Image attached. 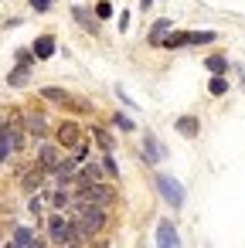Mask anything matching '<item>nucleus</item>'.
I'll return each instance as SVG.
<instances>
[{"label":"nucleus","instance_id":"8","mask_svg":"<svg viewBox=\"0 0 245 248\" xmlns=\"http://www.w3.org/2000/svg\"><path fill=\"white\" fill-rule=\"evenodd\" d=\"M106 173H102V167H96V163H89V160H82L79 163V170H75V187L79 184H96V180H102Z\"/></svg>","mask_w":245,"mask_h":248},{"label":"nucleus","instance_id":"25","mask_svg":"<svg viewBox=\"0 0 245 248\" xmlns=\"http://www.w3.org/2000/svg\"><path fill=\"white\" fill-rule=\"evenodd\" d=\"M102 173H106V177H113V180L119 177V167H116V160H113V156H106V160H102Z\"/></svg>","mask_w":245,"mask_h":248},{"label":"nucleus","instance_id":"16","mask_svg":"<svg viewBox=\"0 0 245 248\" xmlns=\"http://www.w3.org/2000/svg\"><path fill=\"white\" fill-rule=\"evenodd\" d=\"M72 17H75V24H82L89 34H99V21H96L85 7H72Z\"/></svg>","mask_w":245,"mask_h":248},{"label":"nucleus","instance_id":"19","mask_svg":"<svg viewBox=\"0 0 245 248\" xmlns=\"http://www.w3.org/2000/svg\"><path fill=\"white\" fill-rule=\"evenodd\" d=\"M204 68H208L211 75H225V72H228V58H225V55H208V58H204Z\"/></svg>","mask_w":245,"mask_h":248},{"label":"nucleus","instance_id":"3","mask_svg":"<svg viewBox=\"0 0 245 248\" xmlns=\"http://www.w3.org/2000/svg\"><path fill=\"white\" fill-rule=\"evenodd\" d=\"M45 224H48V245H68V238H72V221H68L62 211H55Z\"/></svg>","mask_w":245,"mask_h":248},{"label":"nucleus","instance_id":"22","mask_svg":"<svg viewBox=\"0 0 245 248\" xmlns=\"http://www.w3.org/2000/svg\"><path fill=\"white\" fill-rule=\"evenodd\" d=\"M41 95H45V99H51V102H62V106H65V102L72 99V95H68L65 89H55V85H48V89H41Z\"/></svg>","mask_w":245,"mask_h":248},{"label":"nucleus","instance_id":"1","mask_svg":"<svg viewBox=\"0 0 245 248\" xmlns=\"http://www.w3.org/2000/svg\"><path fill=\"white\" fill-rule=\"evenodd\" d=\"M72 201H82V204H99V207H109V204L116 201V187H113V184H102V180H96V184H79V190L72 194Z\"/></svg>","mask_w":245,"mask_h":248},{"label":"nucleus","instance_id":"31","mask_svg":"<svg viewBox=\"0 0 245 248\" xmlns=\"http://www.w3.org/2000/svg\"><path fill=\"white\" fill-rule=\"evenodd\" d=\"M4 123H7V119H4V116H0V129H4Z\"/></svg>","mask_w":245,"mask_h":248},{"label":"nucleus","instance_id":"27","mask_svg":"<svg viewBox=\"0 0 245 248\" xmlns=\"http://www.w3.org/2000/svg\"><path fill=\"white\" fill-rule=\"evenodd\" d=\"M113 14V0H99L96 4V17H109Z\"/></svg>","mask_w":245,"mask_h":248},{"label":"nucleus","instance_id":"12","mask_svg":"<svg viewBox=\"0 0 245 248\" xmlns=\"http://www.w3.org/2000/svg\"><path fill=\"white\" fill-rule=\"evenodd\" d=\"M11 245H14V248H31V245H41V238H38L28 224H17L14 234H11Z\"/></svg>","mask_w":245,"mask_h":248},{"label":"nucleus","instance_id":"15","mask_svg":"<svg viewBox=\"0 0 245 248\" xmlns=\"http://www.w3.org/2000/svg\"><path fill=\"white\" fill-rule=\"evenodd\" d=\"M174 129H177V133H180L184 140H194V136L201 133V123H197V116H177Z\"/></svg>","mask_w":245,"mask_h":248},{"label":"nucleus","instance_id":"21","mask_svg":"<svg viewBox=\"0 0 245 248\" xmlns=\"http://www.w3.org/2000/svg\"><path fill=\"white\" fill-rule=\"evenodd\" d=\"M208 92H211V95H225V92H228V78H225V75H211Z\"/></svg>","mask_w":245,"mask_h":248},{"label":"nucleus","instance_id":"24","mask_svg":"<svg viewBox=\"0 0 245 248\" xmlns=\"http://www.w3.org/2000/svg\"><path fill=\"white\" fill-rule=\"evenodd\" d=\"M113 123H116L123 133H133V129H136V126H133V119H130L126 112H113Z\"/></svg>","mask_w":245,"mask_h":248},{"label":"nucleus","instance_id":"10","mask_svg":"<svg viewBox=\"0 0 245 248\" xmlns=\"http://www.w3.org/2000/svg\"><path fill=\"white\" fill-rule=\"evenodd\" d=\"M143 156H147V163H160V160L167 156V150L157 143L153 133H143Z\"/></svg>","mask_w":245,"mask_h":248},{"label":"nucleus","instance_id":"26","mask_svg":"<svg viewBox=\"0 0 245 248\" xmlns=\"http://www.w3.org/2000/svg\"><path fill=\"white\" fill-rule=\"evenodd\" d=\"M51 7H55V0H31V11L34 14H48Z\"/></svg>","mask_w":245,"mask_h":248},{"label":"nucleus","instance_id":"28","mask_svg":"<svg viewBox=\"0 0 245 248\" xmlns=\"http://www.w3.org/2000/svg\"><path fill=\"white\" fill-rule=\"evenodd\" d=\"M28 211H31L34 217H41V197H38V194H31V201H28Z\"/></svg>","mask_w":245,"mask_h":248},{"label":"nucleus","instance_id":"11","mask_svg":"<svg viewBox=\"0 0 245 248\" xmlns=\"http://www.w3.org/2000/svg\"><path fill=\"white\" fill-rule=\"evenodd\" d=\"M58 160H62V146H58V143H41V146H38V163H41L45 170H51Z\"/></svg>","mask_w":245,"mask_h":248},{"label":"nucleus","instance_id":"9","mask_svg":"<svg viewBox=\"0 0 245 248\" xmlns=\"http://www.w3.org/2000/svg\"><path fill=\"white\" fill-rule=\"evenodd\" d=\"M157 245H160V248H167V245H180V234H177V228H174L170 217H163V221L157 224Z\"/></svg>","mask_w":245,"mask_h":248},{"label":"nucleus","instance_id":"14","mask_svg":"<svg viewBox=\"0 0 245 248\" xmlns=\"http://www.w3.org/2000/svg\"><path fill=\"white\" fill-rule=\"evenodd\" d=\"M21 123H24V133H31V136H45V129H48V123H45L41 112H24Z\"/></svg>","mask_w":245,"mask_h":248},{"label":"nucleus","instance_id":"23","mask_svg":"<svg viewBox=\"0 0 245 248\" xmlns=\"http://www.w3.org/2000/svg\"><path fill=\"white\" fill-rule=\"evenodd\" d=\"M218 31H191V45H214Z\"/></svg>","mask_w":245,"mask_h":248},{"label":"nucleus","instance_id":"2","mask_svg":"<svg viewBox=\"0 0 245 248\" xmlns=\"http://www.w3.org/2000/svg\"><path fill=\"white\" fill-rule=\"evenodd\" d=\"M157 190H160V197H163L170 207H180V204H184V197H187V194H184V184H180L177 177L163 173V170L157 173Z\"/></svg>","mask_w":245,"mask_h":248},{"label":"nucleus","instance_id":"13","mask_svg":"<svg viewBox=\"0 0 245 248\" xmlns=\"http://www.w3.org/2000/svg\"><path fill=\"white\" fill-rule=\"evenodd\" d=\"M31 51H34V62H48V58L55 55V38H51V34H41V38L31 45Z\"/></svg>","mask_w":245,"mask_h":248},{"label":"nucleus","instance_id":"30","mask_svg":"<svg viewBox=\"0 0 245 248\" xmlns=\"http://www.w3.org/2000/svg\"><path fill=\"white\" fill-rule=\"evenodd\" d=\"M153 7V0H140V11H150Z\"/></svg>","mask_w":245,"mask_h":248},{"label":"nucleus","instance_id":"29","mask_svg":"<svg viewBox=\"0 0 245 248\" xmlns=\"http://www.w3.org/2000/svg\"><path fill=\"white\" fill-rule=\"evenodd\" d=\"M119 31H130V11L119 14Z\"/></svg>","mask_w":245,"mask_h":248},{"label":"nucleus","instance_id":"18","mask_svg":"<svg viewBox=\"0 0 245 248\" xmlns=\"http://www.w3.org/2000/svg\"><path fill=\"white\" fill-rule=\"evenodd\" d=\"M170 28H174V24H170L167 17H160V21H153V24H150V45H160V41H163V34H167Z\"/></svg>","mask_w":245,"mask_h":248},{"label":"nucleus","instance_id":"4","mask_svg":"<svg viewBox=\"0 0 245 248\" xmlns=\"http://www.w3.org/2000/svg\"><path fill=\"white\" fill-rule=\"evenodd\" d=\"M31 65H34V51L21 48V51H17V68L7 75V85H11V89H21V85H28V78H31Z\"/></svg>","mask_w":245,"mask_h":248},{"label":"nucleus","instance_id":"6","mask_svg":"<svg viewBox=\"0 0 245 248\" xmlns=\"http://www.w3.org/2000/svg\"><path fill=\"white\" fill-rule=\"evenodd\" d=\"M75 170H79V160H75V156H68V160H58L48 173L58 180V187H72V184H75Z\"/></svg>","mask_w":245,"mask_h":248},{"label":"nucleus","instance_id":"7","mask_svg":"<svg viewBox=\"0 0 245 248\" xmlns=\"http://www.w3.org/2000/svg\"><path fill=\"white\" fill-rule=\"evenodd\" d=\"M45 177H48V170H45L41 163H34V167H28V170L21 173V187H24L28 194H38L41 184H45Z\"/></svg>","mask_w":245,"mask_h":248},{"label":"nucleus","instance_id":"20","mask_svg":"<svg viewBox=\"0 0 245 248\" xmlns=\"http://www.w3.org/2000/svg\"><path fill=\"white\" fill-rule=\"evenodd\" d=\"M89 133H92V140H96L102 150H113V146H116V143H113V136H109V129H102V126H92Z\"/></svg>","mask_w":245,"mask_h":248},{"label":"nucleus","instance_id":"5","mask_svg":"<svg viewBox=\"0 0 245 248\" xmlns=\"http://www.w3.org/2000/svg\"><path fill=\"white\" fill-rule=\"evenodd\" d=\"M55 140H58V146H62V150H75V146L85 140V133H82V126H79V123L65 119V123H58V129H55Z\"/></svg>","mask_w":245,"mask_h":248},{"label":"nucleus","instance_id":"17","mask_svg":"<svg viewBox=\"0 0 245 248\" xmlns=\"http://www.w3.org/2000/svg\"><path fill=\"white\" fill-rule=\"evenodd\" d=\"M48 201H51V207H55V211L72 207V194H68V187H55V190L48 194Z\"/></svg>","mask_w":245,"mask_h":248}]
</instances>
